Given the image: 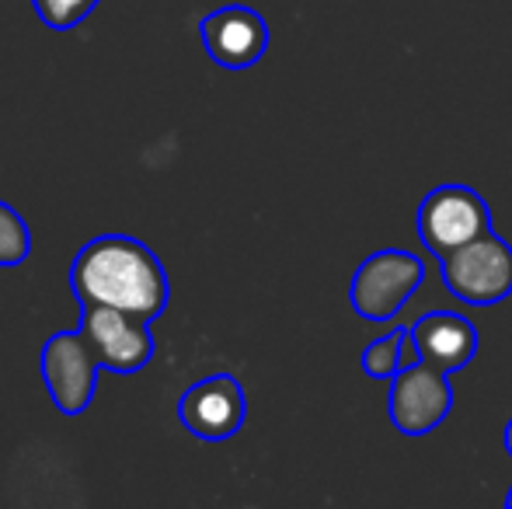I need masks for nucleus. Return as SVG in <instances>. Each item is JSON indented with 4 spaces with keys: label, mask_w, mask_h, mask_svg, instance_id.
<instances>
[{
    "label": "nucleus",
    "mask_w": 512,
    "mask_h": 509,
    "mask_svg": "<svg viewBox=\"0 0 512 509\" xmlns=\"http://www.w3.org/2000/svg\"><path fill=\"white\" fill-rule=\"evenodd\" d=\"M70 290L81 307H119L136 318H161L171 297L161 258L126 234L88 241L70 265Z\"/></svg>",
    "instance_id": "nucleus-1"
},
{
    "label": "nucleus",
    "mask_w": 512,
    "mask_h": 509,
    "mask_svg": "<svg viewBox=\"0 0 512 509\" xmlns=\"http://www.w3.org/2000/svg\"><path fill=\"white\" fill-rule=\"evenodd\" d=\"M439 265L446 290L471 307L499 304L512 293V245L495 231L439 255Z\"/></svg>",
    "instance_id": "nucleus-2"
},
{
    "label": "nucleus",
    "mask_w": 512,
    "mask_h": 509,
    "mask_svg": "<svg viewBox=\"0 0 512 509\" xmlns=\"http://www.w3.org/2000/svg\"><path fill=\"white\" fill-rule=\"evenodd\" d=\"M425 265L422 258L401 248H384L363 258L349 286L352 311L363 321H394L401 307L411 300V293L422 286Z\"/></svg>",
    "instance_id": "nucleus-3"
},
{
    "label": "nucleus",
    "mask_w": 512,
    "mask_h": 509,
    "mask_svg": "<svg viewBox=\"0 0 512 509\" xmlns=\"http://www.w3.org/2000/svg\"><path fill=\"white\" fill-rule=\"evenodd\" d=\"M418 238L432 255H446L492 231V210L471 185H439L418 206Z\"/></svg>",
    "instance_id": "nucleus-4"
},
{
    "label": "nucleus",
    "mask_w": 512,
    "mask_h": 509,
    "mask_svg": "<svg viewBox=\"0 0 512 509\" xmlns=\"http://www.w3.org/2000/svg\"><path fill=\"white\" fill-rule=\"evenodd\" d=\"M39 367L42 381L49 387V398L56 401L63 415H81L91 405L102 363H98L95 349H91L88 335L81 328L77 332H56L42 346Z\"/></svg>",
    "instance_id": "nucleus-5"
},
{
    "label": "nucleus",
    "mask_w": 512,
    "mask_h": 509,
    "mask_svg": "<svg viewBox=\"0 0 512 509\" xmlns=\"http://www.w3.org/2000/svg\"><path fill=\"white\" fill-rule=\"evenodd\" d=\"M453 408L450 374L436 370L432 363L415 360L391 381L387 415L405 436H425L443 426V419Z\"/></svg>",
    "instance_id": "nucleus-6"
},
{
    "label": "nucleus",
    "mask_w": 512,
    "mask_h": 509,
    "mask_svg": "<svg viewBox=\"0 0 512 509\" xmlns=\"http://www.w3.org/2000/svg\"><path fill=\"white\" fill-rule=\"evenodd\" d=\"M81 332L88 335L98 363L112 374H140L154 356L150 321L119 307H84Z\"/></svg>",
    "instance_id": "nucleus-7"
},
{
    "label": "nucleus",
    "mask_w": 512,
    "mask_h": 509,
    "mask_svg": "<svg viewBox=\"0 0 512 509\" xmlns=\"http://www.w3.org/2000/svg\"><path fill=\"white\" fill-rule=\"evenodd\" d=\"M248 415V401H244V387L230 374H213L206 381L192 384L178 401V419L192 436L209 443L230 440L237 429L244 426Z\"/></svg>",
    "instance_id": "nucleus-8"
},
{
    "label": "nucleus",
    "mask_w": 512,
    "mask_h": 509,
    "mask_svg": "<svg viewBox=\"0 0 512 509\" xmlns=\"http://www.w3.org/2000/svg\"><path fill=\"white\" fill-rule=\"evenodd\" d=\"M199 35L209 60L220 63L223 70H248L269 49V25L258 11L244 4L216 7L199 21Z\"/></svg>",
    "instance_id": "nucleus-9"
},
{
    "label": "nucleus",
    "mask_w": 512,
    "mask_h": 509,
    "mask_svg": "<svg viewBox=\"0 0 512 509\" xmlns=\"http://www.w3.org/2000/svg\"><path fill=\"white\" fill-rule=\"evenodd\" d=\"M411 342H415L418 360L432 363L443 374H457L478 353V328L453 311H432L422 314L415 325L408 328Z\"/></svg>",
    "instance_id": "nucleus-10"
},
{
    "label": "nucleus",
    "mask_w": 512,
    "mask_h": 509,
    "mask_svg": "<svg viewBox=\"0 0 512 509\" xmlns=\"http://www.w3.org/2000/svg\"><path fill=\"white\" fill-rule=\"evenodd\" d=\"M405 342H408V328H394L384 339L370 342L359 356L363 363V374L373 381H394V377L405 370Z\"/></svg>",
    "instance_id": "nucleus-11"
},
{
    "label": "nucleus",
    "mask_w": 512,
    "mask_h": 509,
    "mask_svg": "<svg viewBox=\"0 0 512 509\" xmlns=\"http://www.w3.org/2000/svg\"><path fill=\"white\" fill-rule=\"evenodd\" d=\"M28 255H32V231H28L25 217L0 203V269L21 265Z\"/></svg>",
    "instance_id": "nucleus-12"
},
{
    "label": "nucleus",
    "mask_w": 512,
    "mask_h": 509,
    "mask_svg": "<svg viewBox=\"0 0 512 509\" xmlns=\"http://www.w3.org/2000/svg\"><path fill=\"white\" fill-rule=\"evenodd\" d=\"M32 4L42 25L56 28V32H67V28H77L81 21H88L91 11L102 0H32Z\"/></svg>",
    "instance_id": "nucleus-13"
},
{
    "label": "nucleus",
    "mask_w": 512,
    "mask_h": 509,
    "mask_svg": "<svg viewBox=\"0 0 512 509\" xmlns=\"http://www.w3.org/2000/svg\"><path fill=\"white\" fill-rule=\"evenodd\" d=\"M502 440H506V450L512 454V419H509V426H506V436H502Z\"/></svg>",
    "instance_id": "nucleus-14"
},
{
    "label": "nucleus",
    "mask_w": 512,
    "mask_h": 509,
    "mask_svg": "<svg viewBox=\"0 0 512 509\" xmlns=\"http://www.w3.org/2000/svg\"><path fill=\"white\" fill-rule=\"evenodd\" d=\"M506 503H509V506H512V489H509V496H506Z\"/></svg>",
    "instance_id": "nucleus-15"
}]
</instances>
